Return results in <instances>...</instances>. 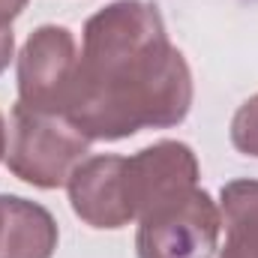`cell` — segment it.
I'll return each instance as SVG.
<instances>
[{
  "instance_id": "9",
  "label": "cell",
  "mask_w": 258,
  "mask_h": 258,
  "mask_svg": "<svg viewBox=\"0 0 258 258\" xmlns=\"http://www.w3.org/2000/svg\"><path fill=\"white\" fill-rule=\"evenodd\" d=\"M21 6H24V0H0V24L3 21H12L21 12Z\"/></svg>"
},
{
  "instance_id": "13",
  "label": "cell",
  "mask_w": 258,
  "mask_h": 258,
  "mask_svg": "<svg viewBox=\"0 0 258 258\" xmlns=\"http://www.w3.org/2000/svg\"><path fill=\"white\" fill-rule=\"evenodd\" d=\"M243 3H258V0H243Z\"/></svg>"
},
{
  "instance_id": "2",
  "label": "cell",
  "mask_w": 258,
  "mask_h": 258,
  "mask_svg": "<svg viewBox=\"0 0 258 258\" xmlns=\"http://www.w3.org/2000/svg\"><path fill=\"white\" fill-rule=\"evenodd\" d=\"M87 153V135L54 114L15 105L12 111V141L9 168L36 186H60L75 159Z\"/></svg>"
},
{
  "instance_id": "12",
  "label": "cell",
  "mask_w": 258,
  "mask_h": 258,
  "mask_svg": "<svg viewBox=\"0 0 258 258\" xmlns=\"http://www.w3.org/2000/svg\"><path fill=\"white\" fill-rule=\"evenodd\" d=\"M0 153H3V117H0Z\"/></svg>"
},
{
  "instance_id": "6",
  "label": "cell",
  "mask_w": 258,
  "mask_h": 258,
  "mask_svg": "<svg viewBox=\"0 0 258 258\" xmlns=\"http://www.w3.org/2000/svg\"><path fill=\"white\" fill-rule=\"evenodd\" d=\"M57 246V225L51 213L15 195H3L0 258H51Z\"/></svg>"
},
{
  "instance_id": "3",
  "label": "cell",
  "mask_w": 258,
  "mask_h": 258,
  "mask_svg": "<svg viewBox=\"0 0 258 258\" xmlns=\"http://www.w3.org/2000/svg\"><path fill=\"white\" fill-rule=\"evenodd\" d=\"M216 228V207L207 192L174 195L141 216L138 258H210Z\"/></svg>"
},
{
  "instance_id": "10",
  "label": "cell",
  "mask_w": 258,
  "mask_h": 258,
  "mask_svg": "<svg viewBox=\"0 0 258 258\" xmlns=\"http://www.w3.org/2000/svg\"><path fill=\"white\" fill-rule=\"evenodd\" d=\"M9 54H12V33L0 27V69L9 63Z\"/></svg>"
},
{
  "instance_id": "5",
  "label": "cell",
  "mask_w": 258,
  "mask_h": 258,
  "mask_svg": "<svg viewBox=\"0 0 258 258\" xmlns=\"http://www.w3.org/2000/svg\"><path fill=\"white\" fill-rule=\"evenodd\" d=\"M69 195L78 216L96 228H120L132 219L126 198V159L99 156L87 159L69 174Z\"/></svg>"
},
{
  "instance_id": "7",
  "label": "cell",
  "mask_w": 258,
  "mask_h": 258,
  "mask_svg": "<svg viewBox=\"0 0 258 258\" xmlns=\"http://www.w3.org/2000/svg\"><path fill=\"white\" fill-rule=\"evenodd\" d=\"M228 243L222 258H258V183L234 180L222 189Z\"/></svg>"
},
{
  "instance_id": "11",
  "label": "cell",
  "mask_w": 258,
  "mask_h": 258,
  "mask_svg": "<svg viewBox=\"0 0 258 258\" xmlns=\"http://www.w3.org/2000/svg\"><path fill=\"white\" fill-rule=\"evenodd\" d=\"M0 234H3V195H0Z\"/></svg>"
},
{
  "instance_id": "8",
  "label": "cell",
  "mask_w": 258,
  "mask_h": 258,
  "mask_svg": "<svg viewBox=\"0 0 258 258\" xmlns=\"http://www.w3.org/2000/svg\"><path fill=\"white\" fill-rule=\"evenodd\" d=\"M234 144L246 153L258 156V96L240 108L234 117Z\"/></svg>"
},
{
  "instance_id": "1",
  "label": "cell",
  "mask_w": 258,
  "mask_h": 258,
  "mask_svg": "<svg viewBox=\"0 0 258 258\" xmlns=\"http://www.w3.org/2000/svg\"><path fill=\"white\" fill-rule=\"evenodd\" d=\"M189 99V69L168 45L156 6L123 0L87 21L66 108L81 135L123 138L141 126H171L186 117Z\"/></svg>"
},
{
  "instance_id": "4",
  "label": "cell",
  "mask_w": 258,
  "mask_h": 258,
  "mask_svg": "<svg viewBox=\"0 0 258 258\" xmlns=\"http://www.w3.org/2000/svg\"><path fill=\"white\" fill-rule=\"evenodd\" d=\"M75 45L72 36L63 27H42L30 42L24 45L21 54V105L42 111V114H57L69 108L72 99V84H75Z\"/></svg>"
}]
</instances>
